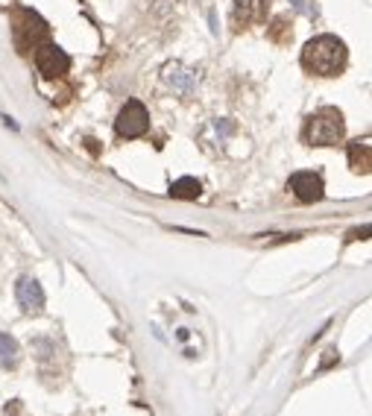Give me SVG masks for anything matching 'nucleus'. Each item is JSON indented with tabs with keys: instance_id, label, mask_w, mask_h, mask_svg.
<instances>
[{
	"instance_id": "ddd939ff",
	"label": "nucleus",
	"mask_w": 372,
	"mask_h": 416,
	"mask_svg": "<svg viewBox=\"0 0 372 416\" xmlns=\"http://www.w3.org/2000/svg\"><path fill=\"white\" fill-rule=\"evenodd\" d=\"M85 144H88L91 153H97V141H94V138H85Z\"/></svg>"
},
{
	"instance_id": "f03ea898",
	"label": "nucleus",
	"mask_w": 372,
	"mask_h": 416,
	"mask_svg": "<svg viewBox=\"0 0 372 416\" xmlns=\"http://www.w3.org/2000/svg\"><path fill=\"white\" fill-rule=\"evenodd\" d=\"M305 141L311 147H337L343 135H346V123H343V114L332 106H325L320 111H313L308 123H305Z\"/></svg>"
},
{
	"instance_id": "423d86ee",
	"label": "nucleus",
	"mask_w": 372,
	"mask_h": 416,
	"mask_svg": "<svg viewBox=\"0 0 372 416\" xmlns=\"http://www.w3.org/2000/svg\"><path fill=\"white\" fill-rule=\"evenodd\" d=\"M288 188L293 191V197L299 203H320L325 194V185L320 174H311V170H302V174H293Z\"/></svg>"
},
{
	"instance_id": "39448f33",
	"label": "nucleus",
	"mask_w": 372,
	"mask_h": 416,
	"mask_svg": "<svg viewBox=\"0 0 372 416\" xmlns=\"http://www.w3.org/2000/svg\"><path fill=\"white\" fill-rule=\"evenodd\" d=\"M36 68H38L41 77L59 79V77H65L68 70H70V56L62 47H56V45H50V41H45V45L36 47Z\"/></svg>"
},
{
	"instance_id": "9b49d317",
	"label": "nucleus",
	"mask_w": 372,
	"mask_h": 416,
	"mask_svg": "<svg viewBox=\"0 0 372 416\" xmlns=\"http://www.w3.org/2000/svg\"><path fill=\"white\" fill-rule=\"evenodd\" d=\"M170 194H173L176 199H196L199 194H203V185H199L194 176H182V179H176L173 185H170Z\"/></svg>"
},
{
	"instance_id": "1a4fd4ad",
	"label": "nucleus",
	"mask_w": 372,
	"mask_h": 416,
	"mask_svg": "<svg viewBox=\"0 0 372 416\" xmlns=\"http://www.w3.org/2000/svg\"><path fill=\"white\" fill-rule=\"evenodd\" d=\"M349 167L364 176L372 170V141L369 138H357L349 144Z\"/></svg>"
},
{
	"instance_id": "f257e3e1",
	"label": "nucleus",
	"mask_w": 372,
	"mask_h": 416,
	"mask_svg": "<svg viewBox=\"0 0 372 416\" xmlns=\"http://www.w3.org/2000/svg\"><path fill=\"white\" fill-rule=\"evenodd\" d=\"M349 62V50L337 36H317L302 50V68L313 77H337Z\"/></svg>"
},
{
	"instance_id": "9d476101",
	"label": "nucleus",
	"mask_w": 372,
	"mask_h": 416,
	"mask_svg": "<svg viewBox=\"0 0 372 416\" xmlns=\"http://www.w3.org/2000/svg\"><path fill=\"white\" fill-rule=\"evenodd\" d=\"M18 361H21V349H18L15 337H9V334L0 332V369L18 367Z\"/></svg>"
},
{
	"instance_id": "7ed1b4c3",
	"label": "nucleus",
	"mask_w": 372,
	"mask_h": 416,
	"mask_svg": "<svg viewBox=\"0 0 372 416\" xmlns=\"http://www.w3.org/2000/svg\"><path fill=\"white\" fill-rule=\"evenodd\" d=\"M47 38H50L47 24L41 21L36 12L21 9V12H18V21H15V45L21 47V53L36 50L38 45H45Z\"/></svg>"
},
{
	"instance_id": "0eeeda50",
	"label": "nucleus",
	"mask_w": 372,
	"mask_h": 416,
	"mask_svg": "<svg viewBox=\"0 0 372 416\" xmlns=\"http://www.w3.org/2000/svg\"><path fill=\"white\" fill-rule=\"evenodd\" d=\"M267 9H270V0H235V9H232L235 30L267 21Z\"/></svg>"
},
{
	"instance_id": "f8f14e48",
	"label": "nucleus",
	"mask_w": 372,
	"mask_h": 416,
	"mask_svg": "<svg viewBox=\"0 0 372 416\" xmlns=\"http://www.w3.org/2000/svg\"><path fill=\"white\" fill-rule=\"evenodd\" d=\"M334 361H337V352H334V349H328V352H325V357H323V364H320V367H323V369H328V367H332Z\"/></svg>"
},
{
	"instance_id": "6e6552de",
	"label": "nucleus",
	"mask_w": 372,
	"mask_h": 416,
	"mask_svg": "<svg viewBox=\"0 0 372 416\" xmlns=\"http://www.w3.org/2000/svg\"><path fill=\"white\" fill-rule=\"evenodd\" d=\"M15 296H18V305L26 314H41V311H45V291H41V284L36 279L24 276L15 284Z\"/></svg>"
},
{
	"instance_id": "20e7f679",
	"label": "nucleus",
	"mask_w": 372,
	"mask_h": 416,
	"mask_svg": "<svg viewBox=\"0 0 372 416\" xmlns=\"http://www.w3.org/2000/svg\"><path fill=\"white\" fill-rule=\"evenodd\" d=\"M150 129V114L144 109V103H138V100H130L121 114H118V121H114V132H118L121 138H141Z\"/></svg>"
}]
</instances>
